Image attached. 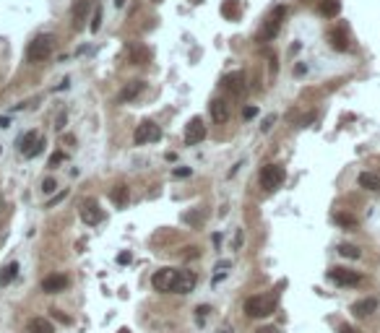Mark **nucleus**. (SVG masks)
<instances>
[{
    "instance_id": "nucleus-1",
    "label": "nucleus",
    "mask_w": 380,
    "mask_h": 333,
    "mask_svg": "<svg viewBox=\"0 0 380 333\" xmlns=\"http://www.w3.org/2000/svg\"><path fill=\"white\" fill-rule=\"evenodd\" d=\"M52 47H55V37L52 34H39L29 42L26 47V57L29 63H42V60H47L52 55Z\"/></svg>"
},
{
    "instance_id": "nucleus-2",
    "label": "nucleus",
    "mask_w": 380,
    "mask_h": 333,
    "mask_svg": "<svg viewBox=\"0 0 380 333\" xmlns=\"http://www.w3.org/2000/svg\"><path fill=\"white\" fill-rule=\"evenodd\" d=\"M273 310H276V297L273 294H258L245 302V312L250 317H268Z\"/></svg>"
},
{
    "instance_id": "nucleus-3",
    "label": "nucleus",
    "mask_w": 380,
    "mask_h": 333,
    "mask_svg": "<svg viewBox=\"0 0 380 333\" xmlns=\"http://www.w3.org/2000/svg\"><path fill=\"white\" fill-rule=\"evenodd\" d=\"M180 276L182 271H175V268H162L154 274V279H151V284H154L157 292H175L177 284H180Z\"/></svg>"
},
{
    "instance_id": "nucleus-4",
    "label": "nucleus",
    "mask_w": 380,
    "mask_h": 333,
    "mask_svg": "<svg viewBox=\"0 0 380 333\" xmlns=\"http://www.w3.org/2000/svg\"><path fill=\"white\" fill-rule=\"evenodd\" d=\"M286 180V170L281 164H266L263 170H261V185L266 190H276L281 188V183Z\"/></svg>"
},
{
    "instance_id": "nucleus-5",
    "label": "nucleus",
    "mask_w": 380,
    "mask_h": 333,
    "mask_svg": "<svg viewBox=\"0 0 380 333\" xmlns=\"http://www.w3.org/2000/svg\"><path fill=\"white\" fill-rule=\"evenodd\" d=\"M159 138H162V130H159L157 123H151V120H143V123L135 128V133H133V141L138 143V146H143V143H157Z\"/></svg>"
},
{
    "instance_id": "nucleus-6",
    "label": "nucleus",
    "mask_w": 380,
    "mask_h": 333,
    "mask_svg": "<svg viewBox=\"0 0 380 333\" xmlns=\"http://www.w3.org/2000/svg\"><path fill=\"white\" fill-rule=\"evenodd\" d=\"M284 16H286V8H284V6H276V11H273L271 16L266 19V26L261 29V42H268V39H273V37L279 34Z\"/></svg>"
},
{
    "instance_id": "nucleus-7",
    "label": "nucleus",
    "mask_w": 380,
    "mask_h": 333,
    "mask_svg": "<svg viewBox=\"0 0 380 333\" xmlns=\"http://www.w3.org/2000/svg\"><path fill=\"white\" fill-rule=\"evenodd\" d=\"M206 138V125H203V120L201 117H193L188 128H185V143L188 146H195V143H201Z\"/></svg>"
},
{
    "instance_id": "nucleus-8",
    "label": "nucleus",
    "mask_w": 380,
    "mask_h": 333,
    "mask_svg": "<svg viewBox=\"0 0 380 333\" xmlns=\"http://www.w3.org/2000/svg\"><path fill=\"white\" fill-rule=\"evenodd\" d=\"M328 276L336 281L339 286H357L362 281V276L357 274V271H352V268H331Z\"/></svg>"
},
{
    "instance_id": "nucleus-9",
    "label": "nucleus",
    "mask_w": 380,
    "mask_h": 333,
    "mask_svg": "<svg viewBox=\"0 0 380 333\" xmlns=\"http://www.w3.org/2000/svg\"><path fill=\"white\" fill-rule=\"evenodd\" d=\"M81 219H84L89 226H94V224H99V221L104 219V211L99 208V203H97V201H91V198H89V201H84V203H81Z\"/></svg>"
},
{
    "instance_id": "nucleus-10",
    "label": "nucleus",
    "mask_w": 380,
    "mask_h": 333,
    "mask_svg": "<svg viewBox=\"0 0 380 333\" xmlns=\"http://www.w3.org/2000/svg\"><path fill=\"white\" fill-rule=\"evenodd\" d=\"M68 286V279L63 274H52L47 279H42V292L44 294H57V292H65Z\"/></svg>"
},
{
    "instance_id": "nucleus-11",
    "label": "nucleus",
    "mask_w": 380,
    "mask_h": 333,
    "mask_svg": "<svg viewBox=\"0 0 380 333\" xmlns=\"http://www.w3.org/2000/svg\"><path fill=\"white\" fill-rule=\"evenodd\" d=\"M224 84H226V89H230V92L235 94V97H242V94H245L248 92V84H245V73H230V75H226V78H224Z\"/></svg>"
},
{
    "instance_id": "nucleus-12",
    "label": "nucleus",
    "mask_w": 380,
    "mask_h": 333,
    "mask_svg": "<svg viewBox=\"0 0 380 333\" xmlns=\"http://www.w3.org/2000/svg\"><path fill=\"white\" fill-rule=\"evenodd\" d=\"M208 112H211V120H216V123H226L230 120V104L224 99H214L208 104Z\"/></svg>"
},
{
    "instance_id": "nucleus-13",
    "label": "nucleus",
    "mask_w": 380,
    "mask_h": 333,
    "mask_svg": "<svg viewBox=\"0 0 380 333\" xmlns=\"http://www.w3.org/2000/svg\"><path fill=\"white\" fill-rule=\"evenodd\" d=\"M375 310H377V299H375V297L359 299V302H354V305H352V312H354L357 317H370Z\"/></svg>"
},
{
    "instance_id": "nucleus-14",
    "label": "nucleus",
    "mask_w": 380,
    "mask_h": 333,
    "mask_svg": "<svg viewBox=\"0 0 380 333\" xmlns=\"http://www.w3.org/2000/svg\"><path fill=\"white\" fill-rule=\"evenodd\" d=\"M89 8H91V0H75L73 3V26L81 29L86 16H89Z\"/></svg>"
},
{
    "instance_id": "nucleus-15",
    "label": "nucleus",
    "mask_w": 380,
    "mask_h": 333,
    "mask_svg": "<svg viewBox=\"0 0 380 333\" xmlns=\"http://www.w3.org/2000/svg\"><path fill=\"white\" fill-rule=\"evenodd\" d=\"M328 44H331L333 50H339V52H346L349 50V39H346L344 29H331V32H328Z\"/></svg>"
},
{
    "instance_id": "nucleus-16",
    "label": "nucleus",
    "mask_w": 380,
    "mask_h": 333,
    "mask_svg": "<svg viewBox=\"0 0 380 333\" xmlns=\"http://www.w3.org/2000/svg\"><path fill=\"white\" fill-rule=\"evenodd\" d=\"M143 89H146V84L143 81H133V84H128L125 89H123V92H120V102H133L135 97H138L141 92H143Z\"/></svg>"
},
{
    "instance_id": "nucleus-17",
    "label": "nucleus",
    "mask_w": 380,
    "mask_h": 333,
    "mask_svg": "<svg viewBox=\"0 0 380 333\" xmlns=\"http://www.w3.org/2000/svg\"><path fill=\"white\" fill-rule=\"evenodd\" d=\"M318 11H321V16H326V19H336L341 13V3L339 0H321Z\"/></svg>"
},
{
    "instance_id": "nucleus-18",
    "label": "nucleus",
    "mask_w": 380,
    "mask_h": 333,
    "mask_svg": "<svg viewBox=\"0 0 380 333\" xmlns=\"http://www.w3.org/2000/svg\"><path fill=\"white\" fill-rule=\"evenodd\" d=\"M29 333H55V328L50 320H44V317H32V320H29Z\"/></svg>"
},
{
    "instance_id": "nucleus-19",
    "label": "nucleus",
    "mask_w": 380,
    "mask_h": 333,
    "mask_svg": "<svg viewBox=\"0 0 380 333\" xmlns=\"http://www.w3.org/2000/svg\"><path fill=\"white\" fill-rule=\"evenodd\" d=\"M37 138H39V135H37L34 130H29V133H24V135H21V138L16 141V146H19V151H21V154H24V156L29 154V151H32V146L37 143Z\"/></svg>"
},
{
    "instance_id": "nucleus-20",
    "label": "nucleus",
    "mask_w": 380,
    "mask_h": 333,
    "mask_svg": "<svg viewBox=\"0 0 380 333\" xmlns=\"http://www.w3.org/2000/svg\"><path fill=\"white\" fill-rule=\"evenodd\" d=\"M359 188H364V190H380V177L375 172H362L359 175Z\"/></svg>"
},
{
    "instance_id": "nucleus-21",
    "label": "nucleus",
    "mask_w": 380,
    "mask_h": 333,
    "mask_svg": "<svg viewBox=\"0 0 380 333\" xmlns=\"http://www.w3.org/2000/svg\"><path fill=\"white\" fill-rule=\"evenodd\" d=\"M128 198H130V190H128V185H115L112 188V201L117 203V206H128Z\"/></svg>"
},
{
    "instance_id": "nucleus-22",
    "label": "nucleus",
    "mask_w": 380,
    "mask_h": 333,
    "mask_svg": "<svg viewBox=\"0 0 380 333\" xmlns=\"http://www.w3.org/2000/svg\"><path fill=\"white\" fill-rule=\"evenodd\" d=\"M19 274V263H8L6 268H0V286H8Z\"/></svg>"
},
{
    "instance_id": "nucleus-23",
    "label": "nucleus",
    "mask_w": 380,
    "mask_h": 333,
    "mask_svg": "<svg viewBox=\"0 0 380 333\" xmlns=\"http://www.w3.org/2000/svg\"><path fill=\"white\" fill-rule=\"evenodd\" d=\"M195 286V276L193 274H182L180 276V284H177V289H175V294H185V292H190Z\"/></svg>"
},
{
    "instance_id": "nucleus-24",
    "label": "nucleus",
    "mask_w": 380,
    "mask_h": 333,
    "mask_svg": "<svg viewBox=\"0 0 380 333\" xmlns=\"http://www.w3.org/2000/svg\"><path fill=\"white\" fill-rule=\"evenodd\" d=\"M130 57H133L135 65H141V63H146V60H148V50H143V47L135 44V47H130Z\"/></svg>"
},
{
    "instance_id": "nucleus-25",
    "label": "nucleus",
    "mask_w": 380,
    "mask_h": 333,
    "mask_svg": "<svg viewBox=\"0 0 380 333\" xmlns=\"http://www.w3.org/2000/svg\"><path fill=\"white\" fill-rule=\"evenodd\" d=\"M333 219H336V224H339V226H344V229H354V226H357V219H354V216H349V214H336Z\"/></svg>"
},
{
    "instance_id": "nucleus-26",
    "label": "nucleus",
    "mask_w": 380,
    "mask_h": 333,
    "mask_svg": "<svg viewBox=\"0 0 380 333\" xmlns=\"http://www.w3.org/2000/svg\"><path fill=\"white\" fill-rule=\"evenodd\" d=\"M89 29H91V32H99V29H102V8H99V6L94 8V16H91Z\"/></svg>"
},
{
    "instance_id": "nucleus-27",
    "label": "nucleus",
    "mask_w": 380,
    "mask_h": 333,
    "mask_svg": "<svg viewBox=\"0 0 380 333\" xmlns=\"http://www.w3.org/2000/svg\"><path fill=\"white\" fill-rule=\"evenodd\" d=\"M339 253L344 255V258H359V255H362V253H359V247H354V245H341V247H339Z\"/></svg>"
},
{
    "instance_id": "nucleus-28",
    "label": "nucleus",
    "mask_w": 380,
    "mask_h": 333,
    "mask_svg": "<svg viewBox=\"0 0 380 333\" xmlns=\"http://www.w3.org/2000/svg\"><path fill=\"white\" fill-rule=\"evenodd\" d=\"M55 188H57V183H55L52 177H47V180L42 183V193H44V195H52V193H55Z\"/></svg>"
},
{
    "instance_id": "nucleus-29",
    "label": "nucleus",
    "mask_w": 380,
    "mask_h": 333,
    "mask_svg": "<svg viewBox=\"0 0 380 333\" xmlns=\"http://www.w3.org/2000/svg\"><path fill=\"white\" fill-rule=\"evenodd\" d=\"M42 148H44V138H37V143L32 146V151H29V154H26V156H29V159H34V156L39 154V151H42Z\"/></svg>"
},
{
    "instance_id": "nucleus-30",
    "label": "nucleus",
    "mask_w": 380,
    "mask_h": 333,
    "mask_svg": "<svg viewBox=\"0 0 380 333\" xmlns=\"http://www.w3.org/2000/svg\"><path fill=\"white\" fill-rule=\"evenodd\" d=\"M65 159V154H63V151H55V154L50 156V166H57L60 161H63Z\"/></svg>"
},
{
    "instance_id": "nucleus-31",
    "label": "nucleus",
    "mask_w": 380,
    "mask_h": 333,
    "mask_svg": "<svg viewBox=\"0 0 380 333\" xmlns=\"http://www.w3.org/2000/svg\"><path fill=\"white\" fill-rule=\"evenodd\" d=\"M65 195H68V190H63V193H57L55 198H50V203H47V208H52V206H57L60 201H65Z\"/></svg>"
},
{
    "instance_id": "nucleus-32",
    "label": "nucleus",
    "mask_w": 380,
    "mask_h": 333,
    "mask_svg": "<svg viewBox=\"0 0 380 333\" xmlns=\"http://www.w3.org/2000/svg\"><path fill=\"white\" fill-rule=\"evenodd\" d=\"M208 312H211V310H208L206 305H201L198 310H195V317H198V323H203V320H206V315H208Z\"/></svg>"
},
{
    "instance_id": "nucleus-33",
    "label": "nucleus",
    "mask_w": 380,
    "mask_h": 333,
    "mask_svg": "<svg viewBox=\"0 0 380 333\" xmlns=\"http://www.w3.org/2000/svg\"><path fill=\"white\" fill-rule=\"evenodd\" d=\"M273 120H276V117H273V115H268L266 120H263V125H261V130L266 133V130H271V125H273Z\"/></svg>"
},
{
    "instance_id": "nucleus-34",
    "label": "nucleus",
    "mask_w": 380,
    "mask_h": 333,
    "mask_svg": "<svg viewBox=\"0 0 380 333\" xmlns=\"http://www.w3.org/2000/svg\"><path fill=\"white\" fill-rule=\"evenodd\" d=\"M175 177H190V166H180V170H175Z\"/></svg>"
},
{
    "instance_id": "nucleus-35",
    "label": "nucleus",
    "mask_w": 380,
    "mask_h": 333,
    "mask_svg": "<svg viewBox=\"0 0 380 333\" xmlns=\"http://www.w3.org/2000/svg\"><path fill=\"white\" fill-rule=\"evenodd\" d=\"M255 115H258L255 107H245V110H242V117H245V120H250V117H255Z\"/></svg>"
},
{
    "instance_id": "nucleus-36",
    "label": "nucleus",
    "mask_w": 380,
    "mask_h": 333,
    "mask_svg": "<svg viewBox=\"0 0 380 333\" xmlns=\"http://www.w3.org/2000/svg\"><path fill=\"white\" fill-rule=\"evenodd\" d=\"M52 312H55V317H57L60 323H70V317H68L65 312H60V310H52Z\"/></svg>"
},
{
    "instance_id": "nucleus-37",
    "label": "nucleus",
    "mask_w": 380,
    "mask_h": 333,
    "mask_svg": "<svg viewBox=\"0 0 380 333\" xmlns=\"http://www.w3.org/2000/svg\"><path fill=\"white\" fill-rule=\"evenodd\" d=\"M117 263H130V253H120L117 255Z\"/></svg>"
},
{
    "instance_id": "nucleus-38",
    "label": "nucleus",
    "mask_w": 380,
    "mask_h": 333,
    "mask_svg": "<svg viewBox=\"0 0 380 333\" xmlns=\"http://www.w3.org/2000/svg\"><path fill=\"white\" fill-rule=\"evenodd\" d=\"M185 258H198V247H188V253H185Z\"/></svg>"
},
{
    "instance_id": "nucleus-39",
    "label": "nucleus",
    "mask_w": 380,
    "mask_h": 333,
    "mask_svg": "<svg viewBox=\"0 0 380 333\" xmlns=\"http://www.w3.org/2000/svg\"><path fill=\"white\" fill-rule=\"evenodd\" d=\"M341 333H359V330L352 328V325H341Z\"/></svg>"
},
{
    "instance_id": "nucleus-40",
    "label": "nucleus",
    "mask_w": 380,
    "mask_h": 333,
    "mask_svg": "<svg viewBox=\"0 0 380 333\" xmlns=\"http://www.w3.org/2000/svg\"><path fill=\"white\" fill-rule=\"evenodd\" d=\"M11 125V120L8 117H0V128H8Z\"/></svg>"
},
{
    "instance_id": "nucleus-41",
    "label": "nucleus",
    "mask_w": 380,
    "mask_h": 333,
    "mask_svg": "<svg viewBox=\"0 0 380 333\" xmlns=\"http://www.w3.org/2000/svg\"><path fill=\"white\" fill-rule=\"evenodd\" d=\"M255 333H276V328H261V330H255Z\"/></svg>"
},
{
    "instance_id": "nucleus-42",
    "label": "nucleus",
    "mask_w": 380,
    "mask_h": 333,
    "mask_svg": "<svg viewBox=\"0 0 380 333\" xmlns=\"http://www.w3.org/2000/svg\"><path fill=\"white\" fill-rule=\"evenodd\" d=\"M219 333H232V330H230V325H221V330H219Z\"/></svg>"
},
{
    "instance_id": "nucleus-43",
    "label": "nucleus",
    "mask_w": 380,
    "mask_h": 333,
    "mask_svg": "<svg viewBox=\"0 0 380 333\" xmlns=\"http://www.w3.org/2000/svg\"><path fill=\"white\" fill-rule=\"evenodd\" d=\"M117 333H130V330H128V328H120V330H117Z\"/></svg>"
},
{
    "instance_id": "nucleus-44",
    "label": "nucleus",
    "mask_w": 380,
    "mask_h": 333,
    "mask_svg": "<svg viewBox=\"0 0 380 333\" xmlns=\"http://www.w3.org/2000/svg\"><path fill=\"white\" fill-rule=\"evenodd\" d=\"M157 3H159V0H157Z\"/></svg>"
}]
</instances>
